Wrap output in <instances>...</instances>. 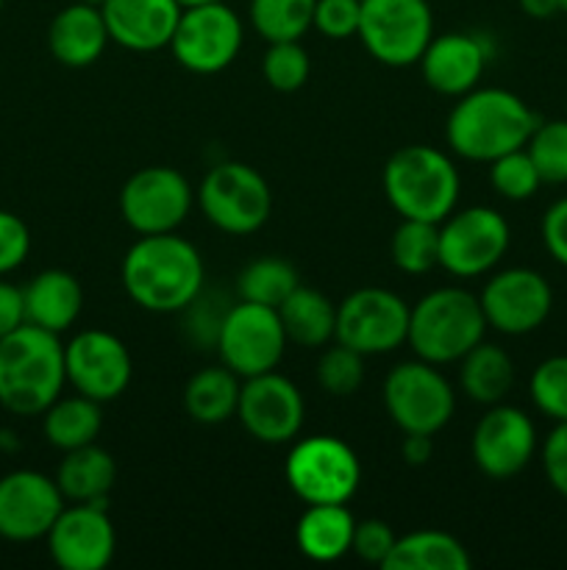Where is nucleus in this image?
I'll return each mask as SVG.
<instances>
[{
	"label": "nucleus",
	"instance_id": "f257e3e1",
	"mask_svg": "<svg viewBox=\"0 0 567 570\" xmlns=\"http://www.w3.org/2000/svg\"><path fill=\"white\" fill-rule=\"evenodd\" d=\"M128 298L145 312L170 315L183 312L200 295L206 267L189 239L170 234H148L128 248L120 267Z\"/></svg>",
	"mask_w": 567,
	"mask_h": 570
},
{
	"label": "nucleus",
	"instance_id": "f03ea898",
	"mask_svg": "<svg viewBox=\"0 0 567 570\" xmlns=\"http://www.w3.org/2000/svg\"><path fill=\"white\" fill-rule=\"evenodd\" d=\"M539 117L520 95L500 87H476L456 100L445 122V139L467 161H495L526 148Z\"/></svg>",
	"mask_w": 567,
	"mask_h": 570
},
{
	"label": "nucleus",
	"instance_id": "7ed1b4c3",
	"mask_svg": "<svg viewBox=\"0 0 567 570\" xmlns=\"http://www.w3.org/2000/svg\"><path fill=\"white\" fill-rule=\"evenodd\" d=\"M67 384L59 334L22 323L0 340V406L11 415H42Z\"/></svg>",
	"mask_w": 567,
	"mask_h": 570
},
{
	"label": "nucleus",
	"instance_id": "20e7f679",
	"mask_svg": "<svg viewBox=\"0 0 567 570\" xmlns=\"http://www.w3.org/2000/svg\"><path fill=\"white\" fill-rule=\"evenodd\" d=\"M384 195L404 220L442 223L459 204L454 159L434 145H404L384 165Z\"/></svg>",
	"mask_w": 567,
	"mask_h": 570
},
{
	"label": "nucleus",
	"instance_id": "39448f33",
	"mask_svg": "<svg viewBox=\"0 0 567 570\" xmlns=\"http://www.w3.org/2000/svg\"><path fill=\"white\" fill-rule=\"evenodd\" d=\"M487 328L478 295L461 287H439L422 295L409 309L406 343L411 345L417 360L454 365L481 343Z\"/></svg>",
	"mask_w": 567,
	"mask_h": 570
},
{
	"label": "nucleus",
	"instance_id": "423d86ee",
	"mask_svg": "<svg viewBox=\"0 0 567 570\" xmlns=\"http://www.w3.org/2000/svg\"><path fill=\"white\" fill-rule=\"evenodd\" d=\"M284 479L304 504H348L361 484V465L345 440L311 434L289 449Z\"/></svg>",
	"mask_w": 567,
	"mask_h": 570
},
{
	"label": "nucleus",
	"instance_id": "0eeeda50",
	"mask_svg": "<svg viewBox=\"0 0 567 570\" xmlns=\"http://www.w3.org/2000/svg\"><path fill=\"white\" fill-rule=\"evenodd\" d=\"M195 200L211 226L233 237L259 232L272 212L270 184L245 161H220L211 167L200 181Z\"/></svg>",
	"mask_w": 567,
	"mask_h": 570
},
{
	"label": "nucleus",
	"instance_id": "6e6552de",
	"mask_svg": "<svg viewBox=\"0 0 567 570\" xmlns=\"http://www.w3.org/2000/svg\"><path fill=\"white\" fill-rule=\"evenodd\" d=\"M384 410L404 434H439L456 412V393L431 362H400L381 387Z\"/></svg>",
	"mask_w": 567,
	"mask_h": 570
},
{
	"label": "nucleus",
	"instance_id": "1a4fd4ad",
	"mask_svg": "<svg viewBox=\"0 0 567 570\" xmlns=\"http://www.w3.org/2000/svg\"><path fill=\"white\" fill-rule=\"evenodd\" d=\"M367 53L387 67H411L434 37L428 0H361L359 33Z\"/></svg>",
	"mask_w": 567,
	"mask_h": 570
},
{
	"label": "nucleus",
	"instance_id": "9d476101",
	"mask_svg": "<svg viewBox=\"0 0 567 570\" xmlns=\"http://www.w3.org/2000/svg\"><path fill=\"white\" fill-rule=\"evenodd\" d=\"M511 228L498 209L467 206L439 223V267L456 278H478L500 265Z\"/></svg>",
	"mask_w": 567,
	"mask_h": 570
},
{
	"label": "nucleus",
	"instance_id": "9b49d317",
	"mask_svg": "<svg viewBox=\"0 0 567 570\" xmlns=\"http://www.w3.org/2000/svg\"><path fill=\"white\" fill-rule=\"evenodd\" d=\"M245 42V28L237 11L222 3L189 6L178 17L170 39L172 59L195 76H215L233 65Z\"/></svg>",
	"mask_w": 567,
	"mask_h": 570
},
{
	"label": "nucleus",
	"instance_id": "f8f14e48",
	"mask_svg": "<svg viewBox=\"0 0 567 570\" xmlns=\"http://www.w3.org/2000/svg\"><path fill=\"white\" fill-rule=\"evenodd\" d=\"M287 343L278 309L237 301L228 306L215 351L228 371L237 373L239 379H250L278 371Z\"/></svg>",
	"mask_w": 567,
	"mask_h": 570
},
{
	"label": "nucleus",
	"instance_id": "ddd939ff",
	"mask_svg": "<svg viewBox=\"0 0 567 570\" xmlns=\"http://www.w3.org/2000/svg\"><path fill=\"white\" fill-rule=\"evenodd\" d=\"M192 184L176 167H142L120 189V215L139 237L176 232L192 212Z\"/></svg>",
	"mask_w": 567,
	"mask_h": 570
},
{
	"label": "nucleus",
	"instance_id": "4468645a",
	"mask_svg": "<svg viewBox=\"0 0 567 570\" xmlns=\"http://www.w3.org/2000/svg\"><path fill=\"white\" fill-rule=\"evenodd\" d=\"M409 309L400 295L384 287L354 289L337 306V334L334 340L361 356H381L406 343Z\"/></svg>",
	"mask_w": 567,
	"mask_h": 570
},
{
	"label": "nucleus",
	"instance_id": "2eb2a0df",
	"mask_svg": "<svg viewBox=\"0 0 567 570\" xmlns=\"http://www.w3.org/2000/svg\"><path fill=\"white\" fill-rule=\"evenodd\" d=\"M481 309L487 326L506 337H523L543 326L554 309V289L539 271L506 267L484 284Z\"/></svg>",
	"mask_w": 567,
	"mask_h": 570
},
{
	"label": "nucleus",
	"instance_id": "dca6fc26",
	"mask_svg": "<svg viewBox=\"0 0 567 570\" xmlns=\"http://www.w3.org/2000/svg\"><path fill=\"white\" fill-rule=\"evenodd\" d=\"M539 449L537 426L520 406L493 404L476 423L470 438V456L484 476L495 482L517 476L528 468Z\"/></svg>",
	"mask_w": 567,
	"mask_h": 570
},
{
	"label": "nucleus",
	"instance_id": "f3484780",
	"mask_svg": "<svg viewBox=\"0 0 567 570\" xmlns=\"http://www.w3.org/2000/svg\"><path fill=\"white\" fill-rule=\"evenodd\" d=\"M67 384L87 399L109 404L128 390L133 360L126 343L103 328H83L64 345Z\"/></svg>",
	"mask_w": 567,
	"mask_h": 570
},
{
	"label": "nucleus",
	"instance_id": "a211bd4d",
	"mask_svg": "<svg viewBox=\"0 0 567 570\" xmlns=\"http://www.w3.org/2000/svg\"><path fill=\"white\" fill-rule=\"evenodd\" d=\"M237 417L245 432L265 445L292 443L306 417L304 395L292 379L278 371L242 379Z\"/></svg>",
	"mask_w": 567,
	"mask_h": 570
},
{
	"label": "nucleus",
	"instance_id": "6ab92c4d",
	"mask_svg": "<svg viewBox=\"0 0 567 570\" xmlns=\"http://www.w3.org/2000/svg\"><path fill=\"white\" fill-rule=\"evenodd\" d=\"M50 560L61 570H103L117 551L109 504H70L44 534Z\"/></svg>",
	"mask_w": 567,
	"mask_h": 570
},
{
	"label": "nucleus",
	"instance_id": "aec40b11",
	"mask_svg": "<svg viewBox=\"0 0 567 570\" xmlns=\"http://www.w3.org/2000/svg\"><path fill=\"white\" fill-rule=\"evenodd\" d=\"M67 507L56 479L39 471H11L0 476V540H44Z\"/></svg>",
	"mask_w": 567,
	"mask_h": 570
},
{
	"label": "nucleus",
	"instance_id": "412c9836",
	"mask_svg": "<svg viewBox=\"0 0 567 570\" xmlns=\"http://www.w3.org/2000/svg\"><path fill=\"white\" fill-rule=\"evenodd\" d=\"M489 45L478 33L448 31L434 33L428 48L420 56L422 81L439 95L448 98H461L470 89L478 87V81L487 72Z\"/></svg>",
	"mask_w": 567,
	"mask_h": 570
},
{
	"label": "nucleus",
	"instance_id": "4be33fe9",
	"mask_svg": "<svg viewBox=\"0 0 567 570\" xmlns=\"http://www.w3.org/2000/svg\"><path fill=\"white\" fill-rule=\"evenodd\" d=\"M100 11L111 42L133 53H153L170 48L183 9L178 0H106Z\"/></svg>",
	"mask_w": 567,
	"mask_h": 570
},
{
	"label": "nucleus",
	"instance_id": "5701e85b",
	"mask_svg": "<svg viewBox=\"0 0 567 570\" xmlns=\"http://www.w3.org/2000/svg\"><path fill=\"white\" fill-rule=\"evenodd\" d=\"M109 42V28H106L103 11H100L98 6L76 0V3L64 6V9L50 20V56H53L59 65L72 67V70L94 65V61L103 56Z\"/></svg>",
	"mask_w": 567,
	"mask_h": 570
},
{
	"label": "nucleus",
	"instance_id": "b1692460",
	"mask_svg": "<svg viewBox=\"0 0 567 570\" xmlns=\"http://www.w3.org/2000/svg\"><path fill=\"white\" fill-rule=\"evenodd\" d=\"M22 306H26V323L44 332L64 334L81 317L83 287L72 273L50 267L37 273L22 287Z\"/></svg>",
	"mask_w": 567,
	"mask_h": 570
},
{
	"label": "nucleus",
	"instance_id": "393cba45",
	"mask_svg": "<svg viewBox=\"0 0 567 570\" xmlns=\"http://www.w3.org/2000/svg\"><path fill=\"white\" fill-rule=\"evenodd\" d=\"M53 479L67 504H109V493L117 482V462L98 443H89L64 451Z\"/></svg>",
	"mask_w": 567,
	"mask_h": 570
},
{
	"label": "nucleus",
	"instance_id": "a878e982",
	"mask_svg": "<svg viewBox=\"0 0 567 570\" xmlns=\"http://www.w3.org/2000/svg\"><path fill=\"white\" fill-rule=\"evenodd\" d=\"M356 518L348 504H306L295 527V546L311 562H337L350 554Z\"/></svg>",
	"mask_w": 567,
	"mask_h": 570
},
{
	"label": "nucleus",
	"instance_id": "bb28decb",
	"mask_svg": "<svg viewBox=\"0 0 567 570\" xmlns=\"http://www.w3.org/2000/svg\"><path fill=\"white\" fill-rule=\"evenodd\" d=\"M278 317L289 343L300 348H322L337 334V306L320 289L304 284H298L292 295L278 306Z\"/></svg>",
	"mask_w": 567,
	"mask_h": 570
},
{
	"label": "nucleus",
	"instance_id": "cd10ccee",
	"mask_svg": "<svg viewBox=\"0 0 567 570\" xmlns=\"http://www.w3.org/2000/svg\"><path fill=\"white\" fill-rule=\"evenodd\" d=\"M459 387L476 404H500L515 387V362L500 345L481 340L459 360Z\"/></svg>",
	"mask_w": 567,
	"mask_h": 570
},
{
	"label": "nucleus",
	"instance_id": "c85d7f7f",
	"mask_svg": "<svg viewBox=\"0 0 567 570\" xmlns=\"http://www.w3.org/2000/svg\"><path fill=\"white\" fill-rule=\"evenodd\" d=\"M465 543L437 529H420L395 540L384 570H470Z\"/></svg>",
	"mask_w": 567,
	"mask_h": 570
},
{
	"label": "nucleus",
	"instance_id": "c756f323",
	"mask_svg": "<svg viewBox=\"0 0 567 570\" xmlns=\"http://www.w3.org/2000/svg\"><path fill=\"white\" fill-rule=\"evenodd\" d=\"M239 390H242V379L226 365H209L189 376L187 387H183V410L195 423L203 426H217L231 417H237L239 406Z\"/></svg>",
	"mask_w": 567,
	"mask_h": 570
},
{
	"label": "nucleus",
	"instance_id": "7c9ffc66",
	"mask_svg": "<svg viewBox=\"0 0 567 570\" xmlns=\"http://www.w3.org/2000/svg\"><path fill=\"white\" fill-rule=\"evenodd\" d=\"M100 429H103V412L100 401L87 395H59L48 410L42 412V432L53 449L61 454L81 445L98 443Z\"/></svg>",
	"mask_w": 567,
	"mask_h": 570
},
{
	"label": "nucleus",
	"instance_id": "2f4dec72",
	"mask_svg": "<svg viewBox=\"0 0 567 570\" xmlns=\"http://www.w3.org/2000/svg\"><path fill=\"white\" fill-rule=\"evenodd\" d=\"M298 284L300 276L292 262L284 259V256H259L239 271L237 295L239 301L278 309Z\"/></svg>",
	"mask_w": 567,
	"mask_h": 570
},
{
	"label": "nucleus",
	"instance_id": "473e14b6",
	"mask_svg": "<svg viewBox=\"0 0 567 570\" xmlns=\"http://www.w3.org/2000/svg\"><path fill=\"white\" fill-rule=\"evenodd\" d=\"M317 0H250V26L267 42L304 39L311 31Z\"/></svg>",
	"mask_w": 567,
	"mask_h": 570
},
{
	"label": "nucleus",
	"instance_id": "72a5a7b5",
	"mask_svg": "<svg viewBox=\"0 0 567 570\" xmlns=\"http://www.w3.org/2000/svg\"><path fill=\"white\" fill-rule=\"evenodd\" d=\"M389 256L406 276H422L439 267V223L400 217V226L395 228L389 243Z\"/></svg>",
	"mask_w": 567,
	"mask_h": 570
},
{
	"label": "nucleus",
	"instance_id": "f704fd0d",
	"mask_svg": "<svg viewBox=\"0 0 567 570\" xmlns=\"http://www.w3.org/2000/svg\"><path fill=\"white\" fill-rule=\"evenodd\" d=\"M543 184H567V117L539 120L526 142Z\"/></svg>",
	"mask_w": 567,
	"mask_h": 570
},
{
	"label": "nucleus",
	"instance_id": "c9c22d12",
	"mask_svg": "<svg viewBox=\"0 0 567 570\" xmlns=\"http://www.w3.org/2000/svg\"><path fill=\"white\" fill-rule=\"evenodd\" d=\"M361 382H365V356L334 340V345H328L317 362L320 390L334 399H348V395L359 393Z\"/></svg>",
	"mask_w": 567,
	"mask_h": 570
},
{
	"label": "nucleus",
	"instance_id": "e433bc0d",
	"mask_svg": "<svg viewBox=\"0 0 567 570\" xmlns=\"http://www.w3.org/2000/svg\"><path fill=\"white\" fill-rule=\"evenodd\" d=\"M311 59L300 39L267 42V53L261 59V76L276 92H298L309 81Z\"/></svg>",
	"mask_w": 567,
	"mask_h": 570
},
{
	"label": "nucleus",
	"instance_id": "4c0bfd02",
	"mask_svg": "<svg viewBox=\"0 0 567 570\" xmlns=\"http://www.w3.org/2000/svg\"><path fill=\"white\" fill-rule=\"evenodd\" d=\"M528 395L539 415L554 423L567 421V354L548 356L534 367Z\"/></svg>",
	"mask_w": 567,
	"mask_h": 570
},
{
	"label": "nucleus",
	"instance_id": "58836bf2",
	"mask_svg": "<svg viewBox=\"0 0 567 570\" xmlns=\"http://www.w3.org/2000/svg\"><path fill=\"white\" fill-rule=\"evenodd\" d=\"M489 184H493V189L500 198L528 200L539 193L543 178H539L528 150L517 148L511 154H504L495 161H489Z\"/></svg>",
	"mask_w": 567,
	"mask_h": 570
},
{
	"label": "nucleus",
	"instance_id": "ea45409f",
	"mask_svg": "<svg viewBox=\"0 0 567 570\" xmlns=\"http://www.w3.org/2000/svg\"><path fill=\"white\" fill-rule=\"evenodd\" d=\"M220 301H217V304H220ZM217 304H215V295L200 289L198 298L183 309V332H187V337L192 340V343L203 345V348H215L217 345V334H220L222 321H226V312L228 306H231L226 304L217 309Z\"/></svg>",
	"mask_w": 567,
	"mask_h": 570
},
{
	"label": "nucleus",
	"instance_id": "a19ab883",
	"mask_svg": "<svg viewBox=\"0 0 567 570\" xmlns=\"http://www.w3.org/2000/svg\"><path fill=\"white\" fill-rule=\"evenodd\" d=\"M361 0H317L311 28L328 39H350L359 33Z\"/></svg>",
	"mask_w": 567,
	"mask_h": 570
},
{
	"label": "nucleus",
	"instance_id": "79ce46f5",
	"mask_svg": "<svg viewBox=\"0 0 567 570\" xmlns=\"http://www.w3.org/2000/svg\"><path fill=\"white\" fill-rule=\"evenodd\" d=\"M398 534L392 532L387 521H378V518H367V521H356L354 529V543L350 551L359 557L367 566H381L387 562L389 551H392Z\"/></svg>",
	"mask_w": 567,
	"mask_h": 570
},
{
	"label": "nucleus",
	"instance_id": "37998d69",
	"mask_svg": "<svg viewBox=\"0 0 567 570\" xmlns=\"http://www.w3.org/2000/svg\"><path fill=\"white\" fill-rule=\"evenodd\" d=\"M31 254V232L14 212L0 209V276L14 273Z\"/></svg>",
	"mask_w": 567,
	"mask_h": 570
},
{
	"label": "nucleus",
	"instance_id": "c03bdc74",
	"mask_svg": "<svg viewBox=\"0 0 567 570\" xmlns=\"http://www.w3.org/2000/svg\"><path fill=\"white\" fill-rule=\"evenodd\" d=\"M539 460H543V471L550 488H554L561 499H567V421L556 423V426L550 429L543 449H539Z\"/></svg>",
	"mask_w": 567,
	"mask_h": 570
},
{
	"label": "nucleus",
	"instance_id": "a18cd8bd",
	"mask_svg": "<svg viewBox=\"0 0 567 570\" xmlns=\"http://www.w3.org/2000/svg\"><path fill=\"white\" fill-rule=\"evenodd\" d=\"M539 234H543V245L550 254L556 265L567 267V195L554 200L545 209L543 223H539Z\"/></svg>",
	"mask_w": 567,
	"mask_h": 570
},
{
	"label": "nucleus",
	"instance_id": "49530a36",
	"mask_svg": "<svg viewBox=\"0 0 567 570\" xmlns=\"http://www.w3.org/2000/svg\"><path fill=\"white\" fill-rule=\"evenodd\" d=\"M26 323V306H22V287L3 282L0 276V340Z\"/></svg>",
	"mask_w": 567,
	"mask_h": 570
},
{
	"label": "nucleus",
	"instance_id": "de8ad7c7",
	"mask_svg": "<svg viewBox=\"0 0 567 570\" xmlns=\"http://www.w3.org/2000/svg\"><path fill=\"white\" fill-rule=\"evenodd\" d=\"M406 465H426L434 456V434H404V445H400Z\"/></svg>",
	"mask_w": 567,
	"mask_h": 570
},
{
	"label": "nucleus",
	"instance_id": "09e8293b",
	"mask_svg": "<svg viewBox=\"0 0 567 570\" xmlns=\"http://www.w3.org/2000/svg\"><path fill=\"white\" fill-rule=\"evenodd\" d=\"M520 3V11L531 20H548V17L559 14V6L556 0H517Z\"/></svg>",
	"mask_w": 567,
	"mask_h": 570
},
{
	"label": "nucleus",
	"instance_id": "8fccbe9b",
	"mask_svg": "<svg viewBox=\"0 0 567 570\" xmlns=\"http://www.w3.org/2000/svg\"><path fill=\"white\" fill-rule=\"evenodd\" d=\"M181 9H189V6H203V3H222V0H178Z\"/></svg>",
	"mask_w": 567,
	"mask_h": 570
},
{
	"label": "nucleus",
	"instance_id": "3c124183",
	"mask_svg": "<svg viewBox=\"0 0 567 570\" xmlns=\"http://www.w3.org/2000/svg\"><path fill=\"white\" fill-rule=\"evenodd\" d=\"M556 6H559V14H567V0H556Z\"/></svg>",
	"mask_w": 567,
	"mask_h": 570
},
{
	"label": "nucleus",
	"instance_id": "603ef678",
	"mask_svg": "<svg viewBox=\"0 0 567 570\" xmlns=\"http://www.w3.org/2000/svg\"><path fill=\"white\" fill-rule=\"evenodd\" d=\"M81 3H89V6H98V9H100V6H103V3H106V0H81Z\"/></svg>",
	"mask_w": 567,
	"mask_h": 570
},
{
	"label": "nucleus",
	"instance_id": "864d4df0",
	"mask_svg": "<svg viewBox=\"0 0 567 570\" xmlns=\"http://www.w3.org/2000/svg\"><path fill=\"white\" fill-rule=\"evenodd\" d=\"M3 3H6V0H0V9H3Z\"/></svg>",
	"mask_w": 567,
	"mask_h": 570
}]
</instances>
